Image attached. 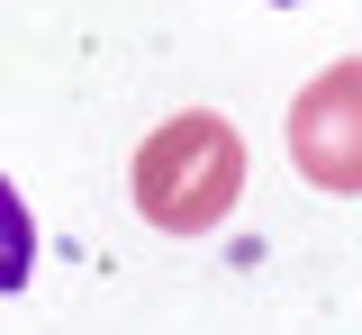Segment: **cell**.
<instances>
[{"instance_id":"cell-1","label":"cell","mask_w":362,"mask_h":335,"mask_svg":"<svg viewBox=\"0 0 362 335\" xmlns=\"http://www.w3.org/2000/svg\"><path fill=\"white\" fill-rule=\"evenodd\" d=\"M136 208H145V227H163V236H209L235 191H245V136L226 127L218 109H181L163 118L154 136L136 145V172H127Z\"/></svg>"},{"instance_id":"cell-3","label":"cell","mask_w":362,"mask_h":335,"mask_svg":"<svg viewBox=\"0 0 362 335\" xmlns=\"http://www.w3.org/2000/svg\"><path fill=\"white\" fill-rule=\"evenodd\" d=\"M28 272H37V218L0 182V290H28Z\"/></svg>"},{"instance_id":"cell-2","label":"cell","mask_w":362,"mask_h":335,"mask_svg":"<svg viewBox=\"0 0 362 335\" xmlns=\"http://www.w3.org/2000/svg\"><path fill=\"white\" fill-rule=\"evenodd\" d=\"M290 163L308 191H335V199L362 191V54L326 64L290 100Z\"/></svg>"}]
</instances>
